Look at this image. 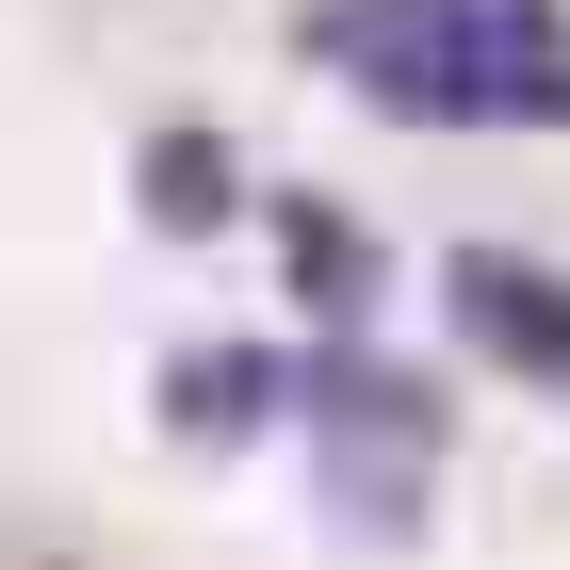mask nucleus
<instances>
[{
    "label": "nucleus",
    "instance_id": "7ed1b4c3",
    "mask_svg": "<svg viewBox=\"0 0 570 570\" xmlns=\"http://www.w3.org/2000/svg\"><path fill=\"white\" fill-rule=\"evenodd\" d=\"M309 424V375L277 343H179L164 358V440H196V456H228V440H294Z\"/></svg>",
    "mask_w": 570,
    "mask_h": 570
},
{
    "label": "nucleus",
    "instance_id": "f03ea898",
    "mask_svg": "<svg viewBox=\"0 0 570 570\" xmlns=\"http://www.w3.org/2000/svg\"><path fill=\"white\" fill-rule=\"evenodd\" d=\"M440 294H456V326H473L522 392L570 407V277H538L522 245H456V262H440Z\"/></svg>",
    "mask_w": 570,
    "mask_h": 570
},
{
    "label": "nucleus",
    "instance_id": "f257e3e1",
    "mask_svg": "<svg viewBox=\"0 0 570 570\" xmlns=\"http://www.w3.org/2000/svg\"><path fill=\"white\" fill-rule=\"evenodd\" d=\"M326 66L375 115H424V131L570 115V0H343Z\"/></svg>",
    "mask_w": 570,
    "mask_h": 570
},
{
    "label": "nucleus",
    "instance_id": "20e7f679",
    "mask_svg": "<svg viewBox=\"0 0 570 570\" xmlns=\"http://www.w3.org/2000/svg\"><path fill=\"white\" fill-rule=\"evenodd\" d=\"M277 245H294L309 309H375V277H392V245H375L358 213H326V196H277Z\"/></svg>",
    "mask_w": 570,
    "mask_h": 570
},
{
    "label": "nucleus",
    "instance_id": "39448f33",
    "mask_svg": "<svg viewBox=\"0 0 570 570\" xmlns=\"http://www.w3.org/2000/svg\"><path fill=\"white\" fill-rule=\"evenodd\" d=\"M147 213H164V228H213V213H245V196H228V164L196 131H164V147H147Z\"/></svg>",
    "mask_w": 570,
    "mask_h": 570
}]
</instances>
